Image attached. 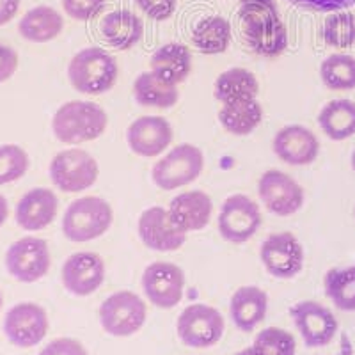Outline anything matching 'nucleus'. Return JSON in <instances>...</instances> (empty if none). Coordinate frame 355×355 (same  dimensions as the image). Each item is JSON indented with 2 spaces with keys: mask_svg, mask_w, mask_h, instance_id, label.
I'll list each match as a JSON object with an SVG mask.
<instances>
[{
  "mask_svg": "<svg viewBox=\"0 0 355 355\" xmlns=\"http://www.w3.org/2000/svg\"><path fill=\"white\" fill-rule=\"evenodd\" d=\"M109 116L94 101L73 100L62 103L52 117V132L62 144H84L105 133Z\"/></svg>",
  "mask_w": 355,
  "mask_h": 355,
  "instance_id": "obj_1",
  "label": "nucleus"
},
{
  "mask_svg": "<svg viewBox=\"0 0 355 355\" xmlns=\"http://www.w3.org/2000/svg\"><path fill=\"white\" fill-rule=\"evenodd\" d=\"M119 77V66L100 46L78 50L68 64V80L75 91L89 96L109 93Z\"/></svg>",
  "mask_w": 355,
  "mask_h": 355,
  "instance_id": "obj_2",
  "label": "nucleus"
},
{
  "mask_svg": "<svg viewBox=\"0 0 355 355\" xmlns=\"http://www.w3.org/2000/svg\"><path fill=\"white\" fill-rule=\"evenodd\" d=\"M114 211L109 201L98 196H84L69 202L62 215V234L66 240L85 243L96 240L110 230Z\"/></svg>",
  "mask_w": 355,
  "mask_h": 355,
  "instance_id": "obj_3",
  "label": "nucleus"
},
{
  "mask_svg": "<svg viewBox=\"0 0 355 355\" xmlns=\"http://www.w3.org/2000/svg\"><path fill=\"white\" fill-rule=\"evenodd\" d=\"M50 180L64 194H80L96 183L100 166L96 158L80 148H68L52 158L49 167Z\"/></svg>",
  "mask_w": 355,
  "mask_h": 355,
  "instance_id": "obj_4",
  "label": "nucleus"
},
{
  "mask_svg": "<svg viewBox=\"0 0 355 355\" xmlns=\"http://www.w3.org/2000/svg\"><path fill=\"white\" fill-rule=\"evenodd\" d=\"M101 329L114 338H130L144 327L148 307L142 297L130 290L109 295L98 309Z\"/></svg>",
  "mask_w": 355,
  "mask_h": 355,
  "instance_id": "obj_5",
  "label": "nucleus"
},
{
  "mask_svg": "<svg viewBox=\"0 0 355 355\" xmlns=\"http://www.w3.org/2000/svg\"><path fill=\"white\" fill-rule=\"evenodd\" d=\"M205 169V155L198 146L183 142L167 151L151 169V180L162 190H176L194 183Z\"/></svg>",
  "mask_w": 355,
  "mask_h": 355,
  "instance_id": "obj_6",
  "label": "nucleus"
},
{
  "mask_svg": "<svg viewBox=\"0 0 355 355\" xmlns=\"http://www.w3.org/2000/svg\"><path fill=\"white\" fill-rule=\"evenodd\" d=\"M226 322L218 309L208 304H190L176 322L178 338L185 347L210 348L224 336Z\"/></svg>",
  "mask_w": 355,
  "mask_h": 355,
  "instance_id": "obj_7",
  "label": "nucleus"
},
{
  "mask_svg": "<svg viewBox=\"0 0 355 355\" xmlns=\"http://www.w3.org/2000/svg\"><path fill=\"white\" fill-rule=\"evenodd\" d=\"M261 220L258 202L245 194H233L218 211V234L230 243H245L258 233Z\"/></svg>",
  "mask_w": 355,
  "mask_h": 355,
  "instance_id": "obj_8",
  "label": "nucleus"
},
{
  "mask_svg": "<svg viewBox=\"0 0 355 355\" xmlns=\"http://www.w3.org/2000/svg\"><path fill=\"white\" fill-rule=\"evenodd\" d=\"M52 256L46 240L25 236L11 243L6 252V268L18 283L31 284L49 274Z\"/></svg>",
  "mask_w": 355,
  "mask_h": 355,
  "instance_id": "obj_9",
  "label": "nucleus"
},
{
  "mask_svg": "<svg viewBox=\"0 0 355 355\" xmlns=\"http://www.w3.org/2000/svg\"><path fill=\"white\" fill-rule=\"evenodd\" d=\"M258 196L266 210L277 217L297 214L306 202V192L293 176L279 169H268L258 182Z\"/></svg>",
  "mask_w": 355,
  "mask_h": 355,
  "instance_id": "obj_10",
  "label": "nucleus"
},
{
  "mask_svg": "<svg viewBox=\"0 0 355 355\" xmlns=\"http://www.w3.org/2000/svg\"><path fill=\"white\" fill-rule=\"evenodd\" d=\"M141 288L155 307L173 309L183 299L185 272L171 261H153L142 272Z\"/></svg>",
  "mask_w": 355,
  "mask_h": 355,
  "instance_id": "obj_11",
  "label": "nucleus"
},
{
  "mask_svg": "<svg viewBox=\"0 0 355 355\" xmlns=\"http://www.w3.org/2000/svg\"><path fill=\"white\" fill-rule=\"evenodd\" d=\"M290 316L302 341L309 348L327 347L339 331L336 315L316 300H302L290 307Z\"/></svg>",
  "mask_w": 355,
  "mask_h": 355,
  "instance_id": "obj_12",
  "label": "nucleus"
},
{
  "mask_svg": "<svg viewBox=\"0 0 355 355\" xmlns=\"http://www.w3.org/2000/svg\"><path fill=\"white\" fill-rule=\"evenodd\" d=\"M2 329L11 345L18 348H33L46 338L50 320L40 304L20 302L6 313Z\"/></svg>",
  "mask_w": 355,
  "mask_h": 355,
  "instance_id": "obj_13",
  "label": "nucleus"
},
{
  "mask_svg": "<svg viewBox=\"0 0 355 355\" xmlns=\"http://www.w3.org/2000/svg\"><path fill=\"white\" fill-rule=\"evenodd\" d=\"M265 270L275 279H293L304 268V247L293 233H272L259 247Z\"/></svg>",
  "mask_w": 355,
  "mask_h": 355,
  "instance_id": "obj_14",
  "label": "nucleus"
},
{
  "mask_svg": "<svg viewBox=\"0 0 355 355\" xmlns=\"http://www.w3.org/2000/svg\"><path fill=\"white\" fill-rule=\"evenodd\" d=\"M137 233L141 242L155 252H173L185 245L187 233L174 224L164 206H150L137 220Z\"/></svg>",
  "mask_w": 355,
  "mask_h": 355,
  "instance_id": "obj_15",
  "label": "nucleus"
},
{
  "mask_svg": "<svg viewBox=\"0 0 355 355\" xmlns=\"http://www.w3.org/2000/svg\"><path fill=\"white\" fill-rule=\"evenodd\" d=\"M107 266L103 258L96 252H75L62 265V286L73 297H89L105 283Z\"/></svg>",
  "mask_w": 355,
  "mask_h": 355,
  "instance_id": "obj_16",
  "label": "nucleus"
},
{
  "mask_svg": "<svg viewBox=\"0 0 355 355\" xmlns=\"http://www.w3.org/2000/svg\"><path fill=\"white\" fill-rule=\"evenodd\" d=\"M173 126L166 117L141 116L126 128V144L142 158L160 157L173 144Z\"/></svg>",
  "mask_w": 355,
  "mask_h": 355,
  "instance_id": "obj_17",
  "label": "nucleus"
},
{
  "mask_svg": "<svg viewBox=\"0 0 355 355\" xmlns=\"http://www.w3.org/2000/svg\"><path fill=\"white\" fill-rule=\"evenodd\" d=\"M275 157L291 167L311 166L320 155V141L307 126L286 125L272 141Z\"/></svg>",
  "mask_w": 355,
  "mask_h": 355,
  "instance_id": "obj_18",
  "label": "nucleus"
},
{
  "mask_svg": "<svg viewBox=\"0 0 355 355\" xmlns=\"http://www.w3.org/2000/svg\"><path fill=\"white\" fill-rule=\"evenodd\" d=\"M59 199L53 190L36 187L21 196L15 210V220L25 231H41L57 217Z\"/></svg>",
  "mask_w": 355,
  "mask_h": 355,
  "instance_id": "obj_19",
  "label": "nucleus"
},
{
  "mask_svg": "<svg viewBox=\"0 0 355 355\" xmlns=\"http://www.w3.org/2000/svg\"><path fill=\"white\" fill-rule=\"evenodd\" d=\"M167 211L174 224H178L185 233L201 231L210 224L214 202L202 190H189L171 199Z\"/></svg>",
  "mask_w": 355,
  "mask_h": 355,
  "instance_id": "obj_20",
  "label": "nucleus"
},
{
  "mask_svg": "<svg viewBox=\"0 0 355 355\" xmlns=\"http://www.w3.org/2000/svg\"><path fill=\"white\" fill-rule=\"evenodd\" d=\"M268 295L258 286H240L231 295L230 318L242 332H252L265 320Z\"/></svg>",
  "mask_w": 355,
  "mask_h": 355,
  "instance_id": "obj_21",
  "label": "nucleus"
},
{
  "mask_svg": "<svg viewBox=\"0 0 355 355\" xmlns=\"http://www.w3.org/2000/svg\"><path fill=\"white\" fill-rule=\"evenodd\" d=\"M192 52L183 43H166L151 55V71L171 85H180L192 71Z\"/></svg>",
  "mask_w": 355,
  "mask_h": 355,
  "instance_id": "obj_22",
  "label": "nucleus"
},
{
  "mask_svg": "<svg viewBox=\"0 0 355 355\" xmlns=\"http://www.w3.org/2000/svg\"><path fill=\"white\" fill-rule=\"evenodd\" d=\"M101 36L114 50L126 52L133 49L144 34V24L130 9H117L103 17L100 25Z\"/></svg>",
  "mask_w": 355,
  "mask_h": 355,
  "instance_id": "obj_23",
  "label": "nucleus"
},
{
  "mask_svg": "<svg viewBox=\"0 0 355 355\" xmlns=\"http://www.w3.org/2000/svg\"><path fill=\"white\" fill-rule=\"evenodd\" d=\"M64 18L50 6H36L28 9L18 24V33L28 43H49L61 36Z\"/></svg>",
  "mask_w": 355,
  "mask_h": 355,
  "instance_id": "obj_24",
  "label": "nucleus"
},
{
  "mask_svg": "<svg viewBox=\"0 0 355 355\" xmlns=\"http://www.w3.org/2000/svg\"><path fill=\"white\" fill-rule=\"evenodd\" d=\"M259 94V82L252 71L245 68H231L222 71L214 84L215 100L234 103L242 100H254Z\"/></svg>",
  "mask_w": 355,
  "mask_h": 355,
  "instance_id": "obj_25",
  "label": "nucleus"
},
{
  "mask_svg": "<svg viewBox=\"0 0 355 355\" xmlns=\"http://www.w3.org/2000/svg\"><path fill=\"white\" fill-rule=\"evenodd\" d=\"M318 125L331 141L341 142L355 135V101L338 98L322 107Z\"/></svg>",
  "mask_w": 355,
  "mask_h": 355,
  "instance_id": "obj_26",
  "label": "nucleus"
},
{
  "mask_svg": "<svg viewBox=\"0 0 355 355\" xmlns=\"http://www.w3.org/2000/svg\"><path fill=\"white\" fill-rule=\"evenodd\" d=\"M218 121L231 135L245 137L261 125L263 107L258 98L234 101V103H224L222 109L218 110Z\"/></svg>",
  "mask_w": 355,
  "mask_h": 355,
  "instance_id": "obj_27",
  "label": "nucleus"
},
{
  "mask_svg": "<svg viewBox=\"0 0 355 355\" xmlns=\"http://www.w3.org/2000/svg\"><path fill=\"white\" fill-rule=\"evenodd\" d=\"M133 98L141 107L166 110L180 101V89L158 78L150 69L141 73L133 82Z\"/></svg>",
  "mask_w": 355,
  "mask_h": 355,
  "instance_id": "obj_28",
  "label": "nucleus"
},
{
  "mask_svg": "<svg viewBox=\"0 0 355 355\" xmlns=\"http://www.w3.org/2000/svg\"><path fill=\"white\" fill-rule=\"evenodd\" d=\"M192 43L205 55L224 53L231 43V24L218 15L202 18L192 31Z\"/></svg>",
  "mask_w": 355,
  "mask_h": 355,
  "instance_id": "obj_29",
  "label": "nucleus"
},
{
  "mask_svg": "<svg viewBox=\"0 0 355 355\" xmlns=\"http://www.w3.org/2000/svg\"><path fill=\"white\" fill-rule=\"evenodd\" d=\"M243 40L256 55L274 59V57H279L288 49L286 25L283 24V20H277L274 24L245 31Z\"/></svg>",
  "mask_w": 355,
  "mask_h": 355,
  "instance_id": "obj_30",
  "label": "nucleus"
},
{
  "mask_svg": "<svg viewBox=\"0 0 355 355\" xmlns=\"http://www.w3.org/2000/svg\"><path fill=\"white\" fill-rule=\"evenodd\" d=\"M327 299L345 313H355V265L331 268L323 277Z\"/></svg>",
  "mask_w": 355,
  "mask_h": 355,
  "instance_id": "obj_31",
  "label": "nucleus"
},
{
  "mask_svg": "<svg viewBox=\"0 0 355 355\" xmlns=\"http://www.w3.org/2000/svg\"><path fill=\"white\" fill-rule=\"evenodd\" d=\"M320 78L331 91L355 89V57L348 53H332L320 66Z\"/></svg>",
  "mask_w": 355,
  "mask_h": 355,
  "instance_id": "obj_32",
  "label": "nucleus"
},
{
  "mask_svg": "<svg viewBox=\"0 0 355 355\" xmlns=\"http://www.w3.org/2000/svg\"><path fill=\"white\" fill-rule=\"evenodd\" d=\"M323 43L332 49H350L355 44V17L348 11L331 12L322 25Z\"/></svg>",
  "mask_w": 355,
  "mask_h": 355,
  "instance_id": "obj_33",
  "label": "nucleus"
},
{
  "mask_svg": "<svg viewBox=\"0 0 355 355\" xmlns=\"http://www.w3.org/2000/svg\"><path fill=\"white\" fill-rule=\"evenodd\" d=\"M252 348L259 355H295L297 341L293 334L281 327H266L254 338Z\"/></svg>",
  "mask_w": 355,
  "mask_h": 355,
  "instance_id": "obj_34",
  "label": "nucleus"
},
{
  "mask_svg": "<svg viewBox=\"0 0 355 355\" xmlns=\"http://www.w3.org/2000/svg\"><path fill=\"white\" fill-rule=\"evenodd\" d=\"M31 158L18 144L0 146V185H9L27 174Z\"/></svg>",
  "mask_w": 355,
  "mask_h": 355,
  "instance_id": "obj_35",
  "label": "nucleus"
},
{
  "mask_svg": "<svg viewBox=\"0 0 355 355\" xmlns=\"http://www.w3.org/2000/svg\"><path fill=\"white\" fill-rule=\"evenodd\" d=\"M239 18L240 24H242V33L281 20L275 2H249V4H240Z\"/></svg>",
  "mask_w": 355,
  "mask_h": 355,
  "instance_id": "obj_36",
  "label": "nucleus"
},
{
  "mask_svg": "<svg viewBox=\"0 0 355 355\" xmlns=\"http://www.w3.org/2000/svg\"><path fill=\"white\" fill-rule=\"evenodd\" d=\"M107 0H62V9L69 18L77 21H89L100 17Z\"/></svg>",
  "mask_w": 355,
  "mask_h": 355,
  "instance_id": "obj_37",
  "label": "nucleus"
},
{
  "mask_svg": "<svg viewBox=\"0 0 355 355\" xmlns=\"http://www.w3.org/2000/svg\"><path fill=\"white\" fill-rule=\"evenodd\" d=\"M137 8L155 21H166L174 15L178 0H135Z\"/></svg>",
  "mask_w": 355,
  "mask_h": 355,
  "instance_id": "obj_38",
  "label": "nucleus"
},
{
  "mask_svg": "<svg viewBox=\"0 0 355 355\" xmlns=\"http://www.w3.org/2000/svg\"><path fill=\"white\" fill-rule=\"evenodd\" d=\"M295 8L313 12H338L355 6V0H286Z\"/></svg>",
  "mask_w": 355,
  "mask_h": 355,
  "instance_id": "obj_39",
  "label": "nucleus"
},
{
  "mask_svg": "<svg viewBox=\"0 0 355 355\" xmlns=\"http://www.w3.org/2000/svg\"><path fill=\"white\" fill-rule=\"evenodd\" d=\"M37 355H89L78 339L57 338L52 339Z\"/></svg>",
  "mask_w": 355,
  "mask_h": 355,
  "instance_id": "obj_40",
  "label": "nucleus"
},
{
  "mask_svg": "<svg viewBox=\"0 0 355 355\" xmlns=\"http://www.w3.org/2000/svg\"><path fill=\"white\" fill-rule=\"evenodd\" d=\"M18 69V53L17 50L0 43V84L8 82Z\"/></svg>",
  "mask_w": 355,
  "mask_h": 355,
  "instance_id": "obj_41",
  "label": "nucleus"
},
{
  "mask_svg": "<svg viewBox=\"0 0 355 355\" xmlns=\"http://www.w3.org/2000/svg\"><path fill=\"white\" fill-rule=\"evenodd\" d=\"M21 0H0V27L8 25L12 18L17 17Z\"/></svg>",
  "mask_w": 355,
  "mask_h": 355,
  "instance_id": "obj_42",
  "label": "nucleus"
},
{
  "mask_svg": "<svg viewBox=\"0 0 355 355\" xmlns=\"http://www.w3.org/2000/svg\"><path fill=\"white\" fill-rule=\"evenodd\" d=\"M316 355H323V354H316ZM334 355H355L354 343H352L350 336H348L347 332H343V334L339 336V350L338 354Z\"/></svg>",
  "mask_w": 355,
  "mask_h": 355,
  "instance_id": "obj_43",
  "label": "nucleus"
},
{
  "mask_svg": "<svg viewBox=\"0 0 355 355\" xmlns=\"http://www.w3.org/2000/svg\"><path fill=\"white\" fill-rule=\"evenodd\" d=\"M9 217V202L4 196L0 194V227L4 226Z\"/></svg>",
  "mask_w": 355,
  "mask_h": 355,
  "instance_id": "obj_44",
  "label": "nucleus"
},
{
  "mask_svg": "<svg viewBox=\"0 0 355 355\" xmlns=\"http://www.w3.org/2000/svg\"><path fill=\"white\" fill-rule=\"evenodd\" d=\"M234 355H259V354L254 350V348L249 347V348H243V350L236 352V354H234Z\"/></svg>",
  "mask_w": 355,
  "mask_h": 355,
  "instance_id": "obj_45",
  "label": "nucleus"
},
{
  "mask_svg": "<svg viewBox=\"0 0 355 355\" xmlns=\"http://www.w3.org/2000/svg\"><path fill=\"white\" fill-rule=\"evenodd\" d=\"M249 2H275V0H240V4H249Z\"/></svg>",
  "mask_w": 355,
  "mask_h": 355,
  "instance_id": "obj_46",
  "label": "nucleus"
},
{
  "mask_svg": "<svg viewBox=\"0 0 355 355\" xmlns=\"http://www.w3.org/2000/svg\"><path fill=\"white\" fill-rule=\"evenodd\" d=\"M352 169H354V173H355V151L352 153Z\"/></svg>",
  "mask_w": 355,
  "mask_h": 355,
  "instance_id": "obj_47",
  "label": "nucleus"
},
{
  "mask_svg": "<svg viewBox=\"0 0 355 355\" xmlns=\"http://www.w3.org/2000/svg\"><path fill=\"white\" fill-rule=\"evenodd\" d=\"M4 306V297H2V291H0V309Z\"/></svg>",
  "mask_w": 355,
  "mask_h": 355,
  "instance_id": "obj_48",
  "label": "nucleus"
},
{
  "mask_svg": "<svg viewBox=\"0 0 355 355\" xmlns=\"http://www.w3.org/2000/svg\"><path fill=\"white\" fill-rule=\"evenodd\" d=\"M354 217H355V208H354Z\"/></svg>",
  "mask_w": 355,
  "mask_h": 355,
  "instance_id": "obj_49",
  "label": "nucleus"
},
{
  "mask_svg": "<svg viewBox=\"0 0 355 355\" xmlns=\"http://www.w3.org/2000/svg\"><path fill=\"white\" fill-rule=\"evenodd\" d=\"M354 265H355V263H354Z\"/></svg>",
  "mask_w": 355,
  "mask_h": 355,
  "instance_id": "obj_50",
  "label": "nucleus"
}]
</instances>
